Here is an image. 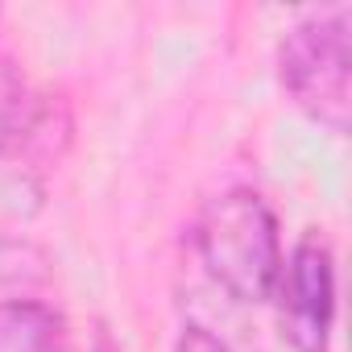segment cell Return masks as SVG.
<instances>
[{
    "label": "cell",
    "instance_id": "obj_1",
    "mask_svg": "<svg viewBox=\"0 0 352 352\" xmlns=\"http://www.w3.org/2000/svg\"><path fill=\"white\" fill-rule=\"evenodd\" d=\"M195 253L208 278L236 302H270L282 278V232L257 191H224L195 220Z\"/></svg>",
    "mask_w": 352,
    "mask_h": 352
},
{
    "label": "cell",
    "instance_id": "obj_2",
    "mask_svg": "<svg viewBox=\"0 0 352 352\" xmlns=\"http://www.w3.org/2000/svg\"><path fill=\"white\" fill-rule=\"evenodd\" d=\"M352 13L344 5L307 13L278 46V79L290 104L319 129L344 137L352 120Z\"/></svg>",
    "mask_w": 352,
    "mask_h": 352
},
{
    "label": "cell",
    "instance_id": "obj_3",
    "mask_svg": "<svg viewBox=\"0 0 352 352\" xmlns=\"http://www.w3.org/2000/svg\"><path fill=\"white\" fill-rule=\"evenodd\" d=\"M278 327L294 352H327L336 323V257L319 232H307L278 278Z\"/></svg>",
    "mask_w": 352,
    "mask_h": 352
},
{
    "label": "cell",
    "instance_id": "obj_4",
    "mask_svg": "<svg viewBox=\"0 0 352 352\" xmlns=\"http://www.w3.org/2000/svg\"><path fill=\"white\" fill-rule=\"evenodd\" d=\"M46 120V100L17 58L0 54V162L21 153Z\"/></svg>",
    "mask_w": 352,
    "mask_h": 352
},
{
    "label": "cell",
    "instance_id": "obj_5",
    "mask_svg": "<svg viewBox=\"0 0 352 352\" xmlns=\"http://www.w3.org/2000/svg\"><path fill=\"white\" fill-rule=\"evenodd\" d=\"M71 327L63 311L34 298L0 302V352H67Z\"/></svg>",
    "mask_w": 352,
    "mask_h": 352
},
{
    "label": "cell",
    "instance_id": "obj_6",
    "mask_svg": "<svg viewBox=\"0 0 352 352\" xmlns=\"http://www.w3.org/2000/svg\"><path fill=\"white\" fill-rule=\"evenodd\" d=\"M174 352H241V348L224 344L220 336H212V331H204V327H187V331H183V340H179V348H174Z\"/></svg>",
    "mask_w": 352,
    "mask_h": 352
},
{
    "label": "cell",
    "instance_id": "obj_7",
    "mask_svg": "<svg viewBox=\"0 0 352 352\" xmlns=\"http://www.w3.org/2000/svg\"><path fill=\"white\" fill-rule=\"evenodd\" d=\"M96 352H116V348H112V344H100V348H96Z\"/></svg>",
    "mask_w": 352,
    "mask_h": 352
}]
</instances>
